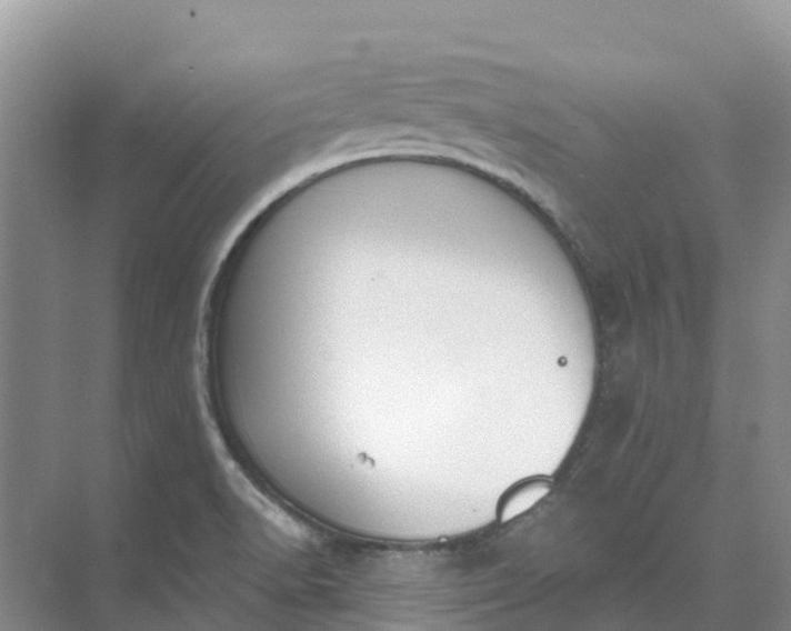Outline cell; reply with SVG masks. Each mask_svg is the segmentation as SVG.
Segmentation results:
<instances>
[{
    "label": "cell",
    "mask_w": 791,
    "mask_h": 631,
    "mask_svg": "<svg viewBox=\"0 0 791 631\" xmlns=\"http://www.w3.org/2000/svg\"><path fill=\"white\" fill-rule=\"evenodd\" d=\"M552 489V482L545 478H530L518 482L503 494L498 505V520L507 524L530 510L545 499Z\"/></svg>",
    "instance_id": "6da1fadb"
}]
</instances>
